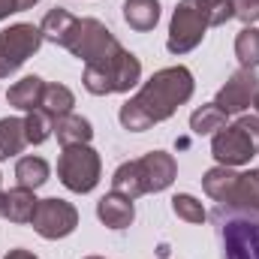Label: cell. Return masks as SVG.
Here are the masks:
<instances>
[{
    "mask_svg": "<svg viewBox=\"0 0 259 259\" xmlns=\"http://www.w3.org/2000/svg\"><path fill=\"white\" fill-rule=\"evenodd\" d=\"M196 91L193 72L187 66H166L160 72H154L142 91L127 100L118 112L121 118V127L130 133H142V130H151L160 121H169L178 106H184Z\"/></svg>",
    "mask_w": 259,
    "mask_h": 259,
    "instance_id": "obj_1",
    "label": "cell"
},
{
    "mask_svg": "<svg viewBox=\"0 0 259 259\" xmlns=\"http://www.w3.org/2000/svg\"><path fill=\"white\" fill-rule=\"evenodd\" d=\"M178 175V163L166 151H148L139 160H127L112 175V190L127 199H139L145 193H160L172 187Z\"/></svg>",
    "mask_w": 259,
    "mask_h": 259,
    "instance_id": "obj_2",
    "label": "cell"
},
{
    "mask_svg": "<svg viewBox=\"0 0 259 259\" xmlns=\"http://www.w3.org/2000/svg\"><path fill=\"white\" fill-rule=\"evenodd\" d=\"M211 220L223 244V259H259V211L217 205Z\"/></svg>",
    "mask_w": 259,
    "mask_h": 259,
    "instance_id": "obj_3",
    "label": "cell"
},
{
    "mask_svg": "<svg viewBox=\"0 0 259 259\" xmlns=\"http://www.w3.org/2000/svg\"><path fill=\"white\" fill-rule=\"evenodd\" d=\"M139 78H142V61L133 52L121 49L118 55H112L106 61L84 64L81 84L94 97H109V94H124L130 88H136Z\"/></svg>",
    "mask_w": 259,
    "mask_h": 259,
    "instance_id": "obj_4",
    "label": "cell"
},
{
    "mask_svg": "<svg viewBox=\"0 0 259 259\" xmlns=\"http://www.w3.org/2000/svg\"><path fill=\"white\" fill-rule=\"evenodd\" d=\"M211 154L220 166H244L259 154V115H241L235 124L214 133Z\"/></svg>",
    "mask_w": 259,
    "mask_h": 259,
    "instance_id": "obj_5",
    "label": "cell"
},
{
    "mask_svg": "<svg viewBox=\"0 0 259 259\" xmlns=\"http://www.w3.org/2000/svg\"><path fill=\"white\" fill-rule=\"evenodd\" d=\"M64 49L72 58H78L81 64H97V61H106V58L118 55L124 46L115 39V33L103 21H97V18H78Z\"/></svg>",
    "mask_w": 259,
    "mask_h": 259,
    "instance_id": "obj_6",
    "label": "cell"
},
{
    "mask_svg": "<svg viewBox=\"0 0 259 259\" xmlns=\"http://www.w3.org/2000/svg\"><path fill=\"white\" fill-rule=\"evenodd\" d=\"M100 154L91 145H69L61 151L58 178L72 193H91L100 184Z\"/></svg>",
    "mask_w": 259,
    "mask_h": 259,
    "instance_id": "obj_7",
    "label": "cell"
},
{
    "mask_svg": "<svg viewBox=\"0 0 259 259\" xmlns=\"http://www.w3.org/2000/svg\"><path fill=\"white\" fill-rule=\"evenodd\" d=\"M42 42V30L24 21L0 30V78H9L15 69H21V64L33 58Z\"/></svg>",
    "mask_w": 259,
    "mask_h": 259,
    "instance_id": "obj_8",
    "label": "cell"
},
{
    "mask_svg": "<svg viewBox=\"0 0 259 259\" xmlns=\"http://www.w3.org/2000/svg\"><path fill=\"white\" fill-rule=\"evenodd\" d=\"M205 30H208V21H205L202 9L196 6V0H178L172 21H169L166 49L172 55H187L205 39Z\"/></svg>",
    "mask_w": 259,
    "mask_h": 259,
    "instance_id": "obj_9",
    "label": "cell"
},
{
    "mask_svg": "<svg viewBox=\"0 0 259 259\" xmlns=\"http://www.w3.org/2000/svg\"><path fill=\"white\" fill-rule=\"evenodd\" d=\"M30 223H33L36 235H42V238H49V241H58V238H66L69 232H75V226H78V211H75L72 202L58 199V196L39 199L36 214H33Z\"/></svg>",
    "mask_w": 259,
    "mask_h": 259,
    "instance_id": "obj_10",
    "label": "cell"
},
{
    "mask_svg": "<svg viewBox=\"0 0 259 259\" xmlns=\"http://www.w3.org/2000/svg\"><path fill=\"white\" fill-rule=\"evenodd\" d=\"M259 97V75L256 69H238L229 75V81L217 91L214 106H220L226 115H241L247 112Z\"/></svg>",
    "mask_w": 259,
    "mask_h": 259,
    "instance_id": "obj_11",
    "label": "cell"
},
{
    "mask_svg": "<svg viewBox=\"0 0 259 259\" xmlns=\"http://www.w3.org/2000/svg\"><path fill=\"white\" fill-rule=\"evenodd\" d=\"M97 217L109 226V229H127L136 217V208H133V199L121 193H106L100 202H97Z\"/></svg>",
    "mask_w": 259,
    "mask_h": 259,
    "instance_id": "obj_12",
    "label": "cell"
},
{
    "mask_svg": "<svg viewBox=\"0 0 259 259\" xmlns=\"http://www.w3.org/2000/svg\"><path fill=\"white\" fill-rule=\"evenodd\" d=\"M42 94H46V81L39 75H24L21 81H15L6 91V100H9V106H15L21 112H33L42 106Z\"/></svg>",
    "mask_w": 259,
    "mask_h": 259,
    "instance_id": "obj_13",
    "label": "cell"
},
{
    "mask_svg": "<svg viewBox=\"0 0 259 259\" xmlns=\"http://www.w3.org/2000/svg\"><path fill=\"white\" fill-rule=\"evenodd\" d=\"M36 205H39V199L33 196V190L15 187V190L3 193V217L9 223H30L36 214Z\"/></svg>",
    "mask_w": 259,
    "mask_h": 259,
    "instance_id": "obj_14",
    "label": "cell"
},
{
    "mask_svg": "<svg viewBox=\"0 0 259 259\" xmlns=\"http://www.w3.org/2000/svg\"><path fill=\"white\" fill-rule=\"evenodd\" d=\"M75 15L72 12H66L61 6H55V9H49L46 12V18L39 21V30H42V39L46 42H52V46H61L64 49L66 39H69V33H72V27H75Z\"/></svg>",
    "mask_w": 259,
    "mask_h": 259,
    "instance_id": "obj_15",
    "label": "cell"
},
{
    "mask_svg": "<svg viewBox=\"0 0 259 259\" xmlns=\"http://www.w3.org/2000/svg\"><path fill=\"white\" fill-rule=\"evenodd\" d=\"M235 181H238V172H232L229 166H214L202 175V187L205 193L211 196L217 205H229L232 190H235Z\"/></svg>",
    "mask_w": 259,
    "mask_h": 259,
    "instance_id": "obj_16",
    "label": "cell"
},
{
    "mask_svg": "<svg viewBox=\"0 0 259 259\" xmlns=\"http://www.w3.org/2000/svg\"><path fill=\"white\" fill-rule=\"evenodd\" d=\"M124 21L139 33L154 30L160 21V0H124Z\"/></svg>",
    "mask_w": 259,
    "mask_h": 259,
    "instance_id": "obj_17",
    "label": "cell"
},
{
    "mask_svg": "<svg viewBox=\"0 0 259 259\" xmlns=\"http://www.w3.org/2000/svg\"><path fill=\"white\" fill-rule=\"evenodd\" d=\"M55 136H58V142L69 148V145H88L91 139H94V127H91V121L88 118H81V115H64V118H58L55 121Z\"/></svg>",
    "mask_w": 259,
    "mask_h": 259,
    "instance_id": "obj_18",
    "label": "cell"
},
{
    "mask_svg": "<svg viewBox=\"0 0 259 259\" xmlns=\"http://www.w3.org/2000/svg\"><path fill=\"white\" fill-rule=\"evenodd\" d=\"M24 145H30L27 130H24V118H3L0 121V160L21 154Z\"/></svg>",
    "mask_w": 259,
    "mask_h": 259,
    "instance_id": "obj_19",
    "label": "cell"
},
{
    "mask_svg": "<svg viewBox=\"0 0 259 259\" xmlns=\"http://www.w3.org/2000/svg\"><path fill=\"white\" fill-rule=\"evenodd\" d=\"M49 163L42 160V157H21L18 163H15V178H18V187H27V190H36V187H42L46 181H49Z\"/></svg>",
    "mask_w": 259,
    "mask_h": 259,
    "instance_id": "obj_20",
    "label": "cell"
},
{
    "mask_svg": "<svg viewBox=\"0 0 259 259\" xmlns=\"http://www.w3.org/2000/svg\"><path fill=\"white\" fill-rule=\"evenodd\" d=\"M72 106H75V97H72V91L66 88V84H58V81H52V84H46V94H42V112H49L55 121L58 118H64L72 112Z\"/></svg>",
    "mask_w": 259,
    "mask_h": 259,
    "instance_id": "obj_21",
    "label": "cell"
},
{
    "mask_svg": "<svg viewBox=\"0 0 259 259\" xmlns=\"http://www.w3.org/2000/svg\"><path fill=\"white\" fill-rule=\"evenodd\" d=\"M229 205H241V208L259 211V169L238 172V181H235V190H232Z\"/></svg>",
    "mask_w": 259,
    "mask_h": 259,
    "instance_id": "obj_22",
    "label": "cell"
},
{
    "mask_svg": "<svg viewBox=\"0 0 259 259\" xmlns=\"http://www.w3.org/2000/svg\"><path fill=\"white\" fill-rule=\"evenodd\" d=\"M235 58H238L241 69H256L259 66V30L253 24H247L235 36Z\"/></svg>",
    "mask_w": 259,
    "mask_h": 259,
    "instance_id": "obj_23",
    "label": "cell"
},
{
    "mask_svg": "<svg viewBox=\"0 0 259 259\" xmlns=\"http://www.w3.org/2000/svg\"><path fill=\"white\" fill-rule=\"evenodd\" d=\"M226 118H229V115H226L220 106L208 103V106L196 109L193 115H190V130H193L196 136H205V133H217V130L226 127Z\"/></svg>",
    "mask_w": 259,
    "mask_h": 259,
    "instance_id": "obj_24",
    "label": "cell"
},
{
    "mask_svg": "<svg viewBox=\"0 0 259 259\" xmlns=\"http://www.w3.org/2000/svg\"><path fill=\"white\" fill-rule=\"evenodd\" d=\"M24 130H27V142L30 145H42V142H49L55 136V118L49 112H42V109H33L24 118Z\"/></svg>",
    "mask_w": 259,
    "mask_h": 259,
    "instance_id": "obj_25",
    "label": "cell"
},
{
    "mask_svg": "<svg viewBox=\"0 0 259 259\" xmlns=\"http://www.w3.org/2000/svg\"><path fill=\"white\" fill-rule=\"evenodd\" d=\"M196 6L202 9L208 27H220V24H226L229 18H235L232 0H196Z\"/></svg>",
    "mask_w": 259,
    "mask_h": 259,
    "instance_id": "obj_26",
    "label": "cell"
},
{
    "mask_svg": "<svg viewBox=\"0 0 259 259\" xmlns=\"http://www.w3.org/2000/svg\"><path fill=\"white\" fill-rule=\"evenodd\" d=\"M172 211L181 217V220H187V223H202L208 214H205V208H202V202L193 199L190 193H178L172 199Z\"/></svg>",
    "mask_w": 259,
    "mask_h": 259,
    "instance_id": "obj_27",
    "label": "cell"
},
{
    "mask_svg": "<svg viewBox=\"0 0 259 259\" xmlns=\"http://www.w3.org/2000/svg\"><path fill=\"white\" fill-rule=\"evenodd\" d=\"M232 12H235V18H241L244 27H247V24L259 21V0H232Z\"/></svg>",
    "mask_w": 259,
    "mask_h": 259,
    "instance_id": "obj_28",
    "label": "cell"
},
{
    "mask_svg": "<svg viewBox=\"0 0 259 259\" xmlns=\"http://www.w3.org/2000/svg\"><path fill=\"white\" fill-rule=\"evenodd\" d=\"M36 3H39V0H0V21L9 18L12 12H24V9L36 6Z\"/></svg>",
    "mask_w": 259,
    "mask_h": 259,
    "instance_id": "obj_29",
    "label": "cell"
},
{
    "mask_svg": "<svg viewBox=\"0 0 259 259\" xmlns=\"http://www.w3.org/2000/svg\"><path fill=\"white\" fill-rule=\"evenodd\" d=\"M3 259H39L36 253H30V250H24V247H15V250H9Z\"/></svg>",
    "mask_w": 259,
    "mask_h": 259,
    "instance_id": "obj_30",
    "label": "cell"
},
{
    "mask_svg": "<svg viewBox=\"0 0 259 259\" xmlns=\"http://www.w3.org/2000/svg\"><path fill=\"white\" fill-rule=\"evenodd\" d=\"M0 217H3V190H0Z\"/></svg>",
    "mask_w": 259,
    "mask_h": 259,
    "instance_id": "obj_31",
    "label": "cell"
},
{
    "mask_svg": "<svg viewBox=\"0 0 259 259\" xmlns=\"http://www.w3.org/2000/svg\"><path fill=\"white\" fill-rule=\"evenodd\" d=\"M253 106H256V112H259V97H256V103H253Z\"/></svg>",
    "mask_w": 259,
    "mask_h": 259,
    "instance_id": "obj_32",
    "label": "cell"
},
{
    "mask_svg": "<svg viewBox=\"0 0 259 259\" xmlns=\"http://www.w3.org/2000/svg\"><path fill=\"white\" fill-rule=\"evenodd\" d=\"M84 259H103V256H84Z\"/></svg>",
    "mask_w": 259,
    "mask_h": 259,
    "instance_id": "obj_33",
    "label": "cell"
}]
</instances>
